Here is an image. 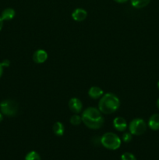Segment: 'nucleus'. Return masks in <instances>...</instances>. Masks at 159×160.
I'll return each mask as SVG.
<instances>
[{
    "label": "nucleus",
    "mask_w": 159,
    "mask_h": 160,
    "mask_svg": "<svg viewBox=\"0 0 159 160\" xmlns=\"http://www.w3.org/2000/svg\"><path fill=\"white\" fill-rule=\"evenodd\" d=\"M113 126L115 129L118 131H124L127 128V123L124 118L118 117L114 119Z\"/></svg>",
    "instance_id": "nucleus-9"
},
{
    "label": "nucleus",
    "mask_w": 159,
    "mask_h": 160,
    "mask_svg": "<svg viewBox=\"0 0 159 160\" xmlns=\"http://www.w3.org/2000/svg\"><path fill=\"white\" fill-rule=\"evenodd\" d=\"M103 95H104V92L102 89L97 86H93L88 91V95L93 99L101 98Z\"/></svg>",
    "instance_id": "nucleus-10"
},
{
    "label": "nucleus",
    "mask_w": 159,
    "mask_h": 160,
    "mask_svg": "<svg viewBox=\"0 0 159 160\" xmlns=\"http://www.w3.org/2000/svg\"><path fill=\"white\" fill-rule=\"evenodd\" d=\"M132 134L130 132H126L123 134L122 137V140L125 142V143H129L132 141Z\"/></svg>",
    "instance_id": "nucleus-18"
},
{
    "label": "nucleus",
    "mask_w": 159,
    "mask_h": 160,
    "mask_svg": "<svg viewBox=\"0 0 159 160\" xmlns=\"http://www.w3.org/2000/svg\"><path fill=\"white\" fill-rule=\"evenodd\" d=\"M157 107L159 109V98L157 99Z\"/></svg>",
    "instance_id": "nucleus-24"
},
{
    "label": "nucleus",
    "mask_w": 159,
    "mask_h": 160,
    "mask_svg": "<svg viewBox=\"0 0 159 160\" xmlns=\"http://www.w3.org/2000/svg\"><path fill=\"white\" fill-rule=\"evenodd\" d=\"M120 106V101L118 97L112 93H106L100 98L98 109L101 113L111 114L115 112Z\"/></svg>",
    "instance_id": "nucleus-2"
},
{
    "label": "nucleus",
    "mask_w": 159,
    "mask_h": 160,
    "mask_svg": "<svg viewBox=\"0 0 159 160\" xmlns=\"http://www.w3.org/2000/svg\"><path fill=\"white\" fill-rule=\"evenodd\" d=\"M81 117H82L83 123L90 129H99L104 124V117L101 111L97 108H87L83 112Z\"/></svg>",
    "instance_id": "nucleus-1"
},
{
    "label": "nucleus",
    "mask_w": 159,
    "mask_h": 160,
    "mask_svg": "<svg viewBox=\"0 0 159 160\" xmlns=\"http://www.w3.org/2000/svg\"><path fill=\"white\" fill-rule=\"evenodd\" d=\"M87 17V12L85 9H82V8H77L75 9L72 13V17L74 20L77 22L84 21Z\"/></svg>",
    "instance_id": "nucleus-8"
},
{
    "label": "nucleus",
    "mask_w": 159,
    "mask_h": 160,
    "mask_svg": "<svg viewBox=\"0 0 159 160\" xmlns=\"http://www.w3.org/2000/svg\"><path fill=\"white\" fill-rule=\"evenodd\" d=\"M53 132L55 135L57 136H62L64 134V132H65V127L62 124V123L61 122H56V123H54L52 127Z\"/></svg>",
    "instance_id": "nucleus-13"
},
{
    "label": "nucleus",
    "mask_w": 159,
    "mask_h": 160,
    "mask_svg": "<svg viewBox=\"0 0 159 160\" xmlns=\"http://www.w3.org/2000/svg\"><path fill=\"white\" fill-rule=\"evenodd\" d=\"M129 132L132 135L140 136L144 134L147 130V123L140 118H136L130 122L129 125Z\"/></svg>",
    "instance_id": "nucleus-5"
},
{
    "label": "nucleus",
    "mask_w": 159,
    "mask_h": 160,
    "mask_svg": "<svg viewBox=\"0 0 159 160\" xmlns=\"http://www.w3.org/2000/svg\"><path fill=\"white\" fill-rule=\"evenodd\" d=\"M151 0H130L131 5L137 9H141V8L145 7L149 4Z\"/></svg>",
    "instance_id": "nucleus-14"
},
{
    "label": "nucleus",
    "mask_w": 159,
    "mask_h": 160,
    "mask_svg": "<svg viewBox=\"0 0 159 160\" xmlns=\"http://www.w3.org/2000/svg\"><path fill=\"white\" fill-rule=\"evenodd\" d=\"M148 127L153 131L159 130V114L155 113L150 117L148 120Z\"/></svg>",
    "instance_id": "nucleus-11"
},
{
    "label": "nucleus",
    "mask_w": 159,
    "mask_h": 160,
    "mask_svg": "<svg viewBox=\"0 0 159 160\" xmlns=\"http://www.w3.org/2000/svg\"><path fill=\"white\" fill-rule=\"evenodd\" d=\"M1 63L2 65L3 66V67H8L10 65V61H9V59H5V60H3Z\"/></svg>",
    "instance_id": "nucleus-19"
},
{
    "label": "nucleus",
    "mask_w": 159,
    "mask_h": 160,
    "mask_svg": "<svg viewBox=\"0 0 159 160\" xmlns=\"http://www.w3.org/2000/svg\"><path fill=\"white\" fill-rule=\"evenodd\" d=\"M121 160H137V158L132 153L125 152L121 156Z\"/></svg>",
    "instance_id": "nucleus-17"
},
{
    "label": "nucleus",
    "mask_w": 159,
    "mask_h": 160,
    "mask_svg": "<svg viewBox=\"0 0 159 160\" xmlns=\"http://www.w3.org/2000/svg\"><path fill=\"white\" fill-rule=\"evenodd\" d=\"M114 1L118 3H124V2H126L128 0H114Z\"/></svg>",
    "instance_id": "nucleus-22"
},
{
    "label": "nucleus",
    "mask_w": 159,
    "mask_h": 160,
    "mask_svg": "<svg viewBox=\"0 0 159 160\" xmlns=\"http://www.w3.org/2000/svg\"><path fill=\"white\" fill-rule=\"evenodd\" d=\"M122 140L117 134L112 132H107L101 138V144L109 150H116L121 146Z\"/></svg>",
    "instance_id": "nucleus-3"
},
{
    "label": "nucleus",
    "mask_w": 159,
    "mask_h": 160,
    "mask_svg": "<svg viewBox=\"0 0 159 160\" xmlns=\"http://www.w3.org/2000/svg\"><path fill=\"white\" fill-rule=\"evenodd\" d=\"M3 68H4V67H3V66L2 65V63L0 62V78H1L2 75L3 73Z\"/></svg>",
    "instance_id": "nucleus-20"
},
{
    "label": "nucleus",
    "mask_w": 159,
    "mask_h": 160,
    "mask_svg": "<svg viewBox=\"0 0 159 160\" xmlns=\"http://www.w3.org/2000/svg\"><path fill=\"white\" fill-rule=\"evenodd\" d=\"M81 122H82V117H80L77 114L72 116L71 118H70V123H71V124L74 125V126L80 125Z\"/></svg>",
    "instance_id": "nucleus-16"
},
{
    "label": "nucleus",
    "mask_w": 159,
    "mask_h": 160,
    "mask_svg": "<svg viewBox=\"0 0 159 160\" xmlns=\"http://www.w3.org/2000/svg\"><path fill=\"white\" fill-rule=\"evenodd\" d=\"M3 21L4 20L2 19V17H0V31H1V30L2 29V27H3Z\"/></svg>",
    "instance_id": "nucleus-21"
},
{
    "label": "nucleus",
    "mask_w": 159,
    "mask_h": 160,
    "mask_svg": "<svg viewBox=\"0 0 159 160\" xmlns=\"http://www.w3.org/2000/svg\"><path fill=\"white\" fill-rule=\"evenodd\" d=\"M157 88H158V89H159V81L157 82Z\"/></svg>",
    "instance_id": "nucleus-25"
},
{
    "label": "nucleus",
    "mask_w": 159,
    "mask_h": 160,
    "mask_svg": "<svg viewBox=\"0 0 159 160\" xmlns=\"http://www.w3.org/2000/svg\"><path fill=\"white\" fill-rule=\"evenodd\" d=\"M0 111L4 115L8 117H13L18 112V104L13 100H3L0 103Z\"/></svg>",
    "instance_id": "nucleus-4"
},
{
    "label": "nucleus",
    "mask_w": 159,
    "mask_h": 160,
    "mask_svg": "<svg viewBox=\"0 0 159 160\" xmlns=\"http://www.w3.org/2000/svg\"><path fill=\"white\" fill-rule=\"evenodd\" d=\"M69 108L74 113H80L83 109L82 102L77 98H70V100L69 101Z\"/></svg>",
    "instance_id": "nucleus-6"
},
{
    "label": "nucleus",
    "mask_w": 159,
    "mask_h": 160,
    "mask_svg": "<svg viewBox=\"0 0 159 160\" xmlns=\"http://www.w3.org/2000/svg\"><path fill=\"white\" fill-rule=\"evenodd\" d=\"M25 160H41V159L40 155L37 152L31 151L26 155Z\"/></svg>",
    "instance_id": "nucleus-15"
},
{
    "label": "nucleus",
    "mask_w": 159,
    "mask_h": 160,
    "mask_svg": "<svg viewBox=\"0 0 159 160\" xmlns=\"http://www.w3.org/2000/svg\"><path fill=\"white\" fill-rule=\"evenodd\" d=\"M2 119H3L2 114L1 112H0V122H2Z\"/></svg>",
    "instance_id": "nucleus-23"
},
{
    "label": "nucleus",
    "mask_w": 159,
    "mask_h": 160,
    "mask_svg": "<svg viewBox=\"0 0 159 160\" xmlns=\"http://www.w3.org/2000/svg\"><path fill=\"white\" fill-rule=\"evenodd\" d=\"M16 15L15 10L12 8H6L2 12V19L3 20H10L14 18Z\"/></svg>",
    "instance_id": "nucleus-12"
},
{
    "label": "nucleus",
    "mask_w": 159,
    "mask_h": 160,
    "mask_svg": "<svg viewBox=\"0 0 159 160\" xmlns=\"http://www.w3.org/2000/svg\"><path fill=\"white\" fill-rule=\"evenodd\" d=\"M48 53L43 49H38L33 55V59L36 63H44L48 59Z\"/></svg>",
    "instance_id": "nucleus-7"
}]
</instances>
